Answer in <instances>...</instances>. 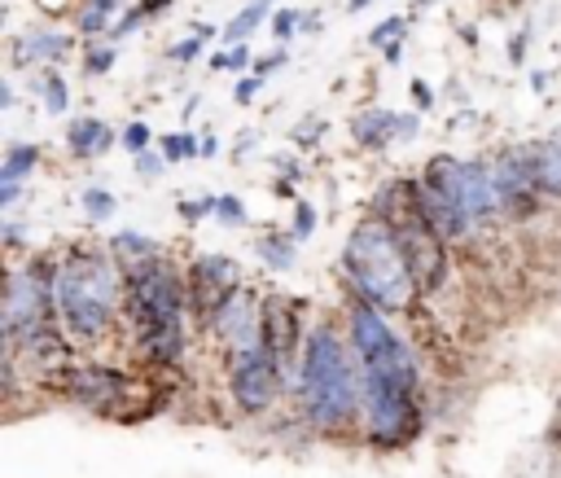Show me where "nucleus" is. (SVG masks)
<instances>
[{"label":"nucleus","mask_w":561,"mask_h":478,"mask_svg":"<svg viewBox=\"0 0 561 478\" xmlns=\"http://www.w3.org/2000/svg\"><path fill=\"white\" fill-rule=\"evenodd\" d=\"M184 285L188 281L167 259L136 263L123 276V298H127V316L136 329V346L158 368H171L184 360V307H188Z\"/></svg>","instance_id":"1"},{"label":"nucleus","mask_w":561,"mask_h":478,"mask_svg":"<svg viewBox=\"0 0 561 478\" xmlns=\"http://www.w3.org/2000/svg\"><path fill=\"white\" fill-rule=\"evenodd\" d=\"M342 268L346 281L355 285V294L364 303H373L377 311H403L416 294V281L408 272V259L399 250V237L386 219H359L342 246Z\"/></svg>","instance_id":"2"},{"label":"nucleus","mask_w":561,"mask_h":478,"mask_svg":"<svg viewBox=\"0 0 561 478\" xmlns=\"http://www.w3.org/2000/svg\"><path fill=\"white\" fill-rule=\"evenodd\" d=\"M118 268L101 250H70L57 268V320L75 338H101L118 311Z\"/></svg>","instance_id":"3"},{"label":"nucleus","mask_w":561,"mask_h":478,"mask_svg":"<svg viewBox=\"0 0 561 478\" xmlns=\"http://www.w3.org/2000/svg\"><path fill=\"white\" fill-rule=\"evenodd\" d=\"M364 382L351 373L346 346L329 325H316L302 342V364H298V395L302 412L316 425H342L359 408Z\"/></svg>","instance_id":"4"},{"label":"nucleus","mask_w":561,"mask_h":478,"mask_svg":"<svg viewBox=\"0 0 561 478\" xmlns=\"http://www.w3.org/2000/svg\"><path fill=\"white\" fill-rule=\"evenodd\" d=\"M351 346H355V360H359V377L416 390L421 373H416L412 351H408L403 338L386 325V316H381L373 303H364V298L351 307Z\"/></svg>","instance_id":"5"},{"label":"nucleus","mask_w":561,"mask_h":478,"mask_svg":"<svg viewBox=\"0 0 561 478\" xmlns=\"http://www.w3.org/2000/svg\"><path fill=\"white\" fill-rule=\"evenodd\" d=\"M425 180H430L438 193H447L473 224L504 210L495 171L482 167V162H465V158H451V153H434L430 167H425Z\"/></svg>","instance_id":"6"},{"label":"nucleus","mask_w":561,"mask_h":478,"mask_svg":"<svg viewBox=\"0 0 561 478\" xmlns=\"http://www.w3.org/2000/svg\"><path fill=\"white\" fill-rule=\"evenodd\" d=\"M359 382H364L359 403H364V425H368L373 447H403V443H412L416 430H421L416 390L390 386V382H368V377H359Z\"/></svg>","instance_id":"7"},{"label":"nucleus","mask_w":561,"mask_h":478,"mask_svg":"<svg viewBox=\"0 0 561 478\" xmlns=\"http://www.w3.org/2000/svg\"><path fill=\"white\" fill-rule=\"evenodd\" d=\"M394 228V237H399V250H403V259H408V272H412V281H416V294H434L443 281H447V241L412 210L408 219H399V224H390Z\"/></svg>","instance_id":"8"},{"label":"nucleus","mask_w":561,"mask_h":478,"mask_svg":"<svg viewBox=\"0 0 561 478\" xmlns=\"http://www.w3.org/2000/svg\"><path fill=\"white\" fill-rule=\"evenodd\" d=\"M228 360H232V377H228L232 382V399L245 412L272 408V399H276V390L285 382V364L272 351H263V346L241 351V355H228Z\"/></svg>","instance_id":"9"},{"label":"nucleus","mask_w":561,"mask_h":478,"mask_svg":"<svg viewBox=\"0 0 561 478\" xmlns=\"http://www.w3.org/2000/svg\"><path fill=\"white\" fill-rule=\"evenodd\" d=\"M210 333L228 346V355H241V351H254L263 342V311L254 303V294L241 285L237 294H228L210 316H206Z\"/></svg>","instance_id":"10"},{"label":"nucleus","mask_w":561,"mask_h":478,"mask_svg":"<svg viewBox=\"0 0 561 478\" xmlns=\"http://www.w3.org/2000/svg\"><path fill=\"white\" fill-rule=\"evenodd\" d=\"M188 307L210 316L228 294L241 289V268L228 259V254H202L193 268H188Z\"/></svg>","instance_id":"11"},{"label":"nucleus","mask_w":561,"mask_h":478,"mask_svg":"<svg viewBox=\"0 0 561 478\" xmlns=\"http://www.w3.org/2000/svg\"><path fill=\"white\" fill-rule=\"evenodd\" d=\"M495 184H500V197H504V210L513 215H535L539 210V184H535V171H530V153L526 145H513L495 158Z\"/></svg>","instance_id":"12"},{"label":"nucleus","mask_w":561,"mask_h":478,"mask_svg":"<svg viewBox=\"0 0 561 478\" xmlns=\"http://www.w3.org/2000/svg\"><path fill=\"white\" fill-rule=\"evenodd\" d=\"M70 386V399L92 408V412H123V399H127V377L114 373V368H70L66 377Z\"/></svg>","instance_id":"13"},{"label":"nucleus","mask_w":561,"mask_h":478,"mask_svg":"<svg viewBox=\"0 0 561 478\" xmlns=\"http://www.w3.org/2000/svg\"><path fill=\"white\" fill-rule=\"evenodd\" d=\"M412 202H416V215H421L443 241H460V237L473 228V219H469L447 193H438L430 180H416V184H412Z\"/></svg>","instance_id":"14"},{"label":"nucleus","mask_w":561,"mask_h":478,"mask_svg":"<svg viewBox=\"0 0 561 478\" xmlns=\"http://www.w3.org/2000/svg\"><path fill=\"white\" fill-rule=\"evenodd\" d=\"M259 346L272 351L280 364H289V355H294V346H298V320H294V311H289L280 298L263 303V342H259Z\"/></svg>","instance_id":"15"},{"label":"nucleus","mask_w":561,"mask_h":478,"mask_svg":"<svg viewBox=\"0 0 561 478\" xmlns=\"http://www.w3.org/2000/svg\"><path fill=\"white\" fill-rule=\"evenodd\" d=\"M70 53V35H57V31H18L13 35V66H44V61H57Z\"/></svg>","instance_id":"16"},{"label":"nucleus","mask_w":561,"mask_h":478,"mask_svg":"<svg viewBox=\"0 0 561 478\" xmlns=\"http://www.w3.org/2000/svg\"><path fill=\"white\" fill-rule=\"evenodd\" d=\"M394 132H399V114H390V110H364L351 118V136L364 149H386L394 140Z\"/></svg>","instance_id":"17"},{"label":"nucleus","mask_w":561,"mask_h":478,"mask_svg":"<svg viewBox=\"0 0 561 478\" xmlns=\"http://www.w3.org/2000/svg\"><path fill=\"white\" fill-rule=\"evenodd\" d=\"M114 145V132L101 123V118H75L70 132H66V149L70 158H96Z\"/></svg>","instance_id":"18"},{"label":"nucleus","mask_w":561,"mask_h":478,"mask_svg":"<svg viewBox=\"0 0 561 478\" xmlns=\"http://www.w3.org/2000/svg\"><path fill=\"white\" fill-rule=\"evenodd\" d=\"M526 153H530V171H535L539 193L561 197V140H535V145H526Z\"/></svg>","instance_id":"19"},{"label":"nucleus","mask_w":561,"mask_h":478,"mask_svg":"<svg viewBox=\"0 0 561 478\" xmlns=\"http://www.w3.org/2000/svg\"><path fill=\"white\" fill-rule=\"evenodd\" d=\"M110 250H114V259H123V268H136V263L162 259V254H158V246H153V237H140V232H118V237L110 241Z\"/></svg>","instance_id":"20"},{"label":"nucleus","mask_w":561,"mask_h":478,"mask_svg":"<svg viewBox=\"0 0 561 478\" xmlns=\"http://www.w3.org/2000/svg\"><path fill=\"white\" fill-rule=\"evenodd\" d=\"M39 162V145H9L4 167H0V184H22Z\"/></svg>","instance_id":"21"},{"label":"nucleus","mask_w":561,"mask_h":478,"mask_svg":"<svg viewBox=\"0 0 561 478\" xmlns=\"http://www.w3.org/2000/svg\"><path fill=\"white\" fill-rule=\"evenodd\" d=\"M267 9H272V0H250V4L224 26V39H228V44H245V35L267 18Z\"/></svg>","instance_id":"22"},{"label":"nucleus","mask_w":561,"mask_h":478,"mask_svg":"<svg viewBox=\"0 0 561 478\" xmlns=\"http://www.w3.org/2000/svg\"><path fill=\"white\" fill-rule=\"evenodd\" d=\"M254 250H259V259H263L267 268H276V272L294 263V237H280V232H272V237L254 241Z\"/></svg>","instance_id":"23"},{"label":"nucleus","mask_w":561,"mask_h":478,"mask_svg":"<svg viewBox=\"0 0 561 478\" xmlns=\"http://www.w3.org/2000/svg\"><path fill=\"white\" fill-rule=\"evenodd\" d=\"M118 4H123V0H88L83 13H79V31H83V35H101V31L110 26V18L118 13Z\"/></svg>","instance_id":"24"},{"label":"nucleus","mask_w":561,"mask_h":478,"mask_svg":"<svg viewBox=\"0 0 561 478\" xmlns=\"http://www.w3.org/2000/svg\"><path fill=\"white\" fill-rule=\"evenodd\" d=\"M193 153H202V140L193 136V132H171V136H162V158H193Z\"/></svg>","instance_id":"25"},{"label":"nucleus","mask_w":561,"mask_h":478,"mask_svg":"<svg viewBox=\"0 0 561 478\" xmlns=\"http://www.w3.org/2000/svg\"><path fill=\"white\" fill-rule=\"evenodd\" d=\"M167 4H171V0H140V4H131V9H127V13H123V18L114 22V26H110V35H127V31H131V26L140 22V18H149V13L167 9Z\"/></svg>","instance_id":"26"},{"label":"nucleus","mask_w":561,"mask_h":478,"mask_svg":"<svg viewBox=\"0 0 561 478\" xmlns=\"http://www.w3.org/2000/svg\"><path fill=\"white\" fill-rule=\"evenodd\" d=\"M66 101H70L66 79L61 75H44V105H48V114H66Z\"/></svg>","instance_id":"27"},{"label":"nucleus","mask_w":561,"mask_h":478,"mask_svg":"<svg viewBox=\"0 0 561 478\" xmlns=\"http://www.w3.org/2000/svg\"><path fill=\"white\" fill-rule=\"evenodd\" d=\"M403 13H394V18H386V22H377L373 26V35H368V44H377V48H386V44H399V35H403Z\"/></svg>","instance_id":"28"},{"label":"nucleus","mask_w":561,"mask_h":478,"mask_svg":"<svg viewBox=\"0 0 561 478\" xmlns=\"http://www.w3.org/2000/svg\"><path fill=\"white\" fill-rule=\"evenodd\" d=\"M83 206H88L92 219H110L114 215V193L110 189H88L83 193Z\"/></svg>","instance_id":"29"},{"label":"nucleus","mask_w":561,"mask_h":478,"mask_svg":"<svg viewBox=\"0 0 561 478\" xmlns=\"http://www.w3.org/2000/svg\"><path fill=\"white\" fill-rule=\"evenodd\" d=\"M210 66H215V70H245V66H250V48H245V44H232L228 53H215Z\"/></svg>","instance_id":"30"},{"label":"nucleus","mask_w":561,"mask_h":478,"mask_svg":"<svg viewBox=\"0 0 561 478\" xmlns=\"http://www.w3.org/2000/svg\"><path fill=\"white\" fill-rule=\"evenodd\" d=\"M298 26H302V13H298V9H276V18H272V35H276V39L298 35Z\"/></svg>","instance_id":"31"},{"label":"nucleus","mask_w":561,"mask_h":478,"mask_svg":"<svg viewBox=\"0 0 561 478\" xmlns=\"http://www.w3.org/2000/svg\"><path fill=\"white\" fill-rule=\"evenodd\" d=\"M180 215L193 224V219H210L219 215V197H197V202H180Z\"/></svg>","instance_id":"32"},{"label":"nucleus","mask_w":561,"mask_h":478,"mask_svg":"<svg viewBox=\"0 0 561 478\" xmlns=\"http://www.w3.org/2000/svg\"><path fill=\"white\" fill-rule=\"evenodd\" d=\"M215 219H224V224H245V206H241V197L219 193V215H215Z\"/></svg>","instance_id":"33"},{"label":"nucleus","mask_w":561,"mask_h":478,"mask_svg":"<svg viewBox=\"0 0 561 478\" xmlns=\"http://www.w3.org/2000/svg\"><path fill=\"white\" fill-rule=\"evenodd\" d=\"M316 232V206L294 202V237H311Z\"/></svg>","instance_id":"34"},{"label":"nucleus","mask_w":561,"mask_h":478,"mask_svg":"<svg viewBox=\"0 0 561 478\" xmlns=\"http://www.w3.org/2000/svg\"><path fill=\"white\" fill-rule=\"evenodd\" d=\"M149 140H153V132H149L145 123H131V127L123 132V145H127L131 153H145V149H149Z\"/></svg>","instance_id":"35"},{"label":"nucleus","mask_w":561,"mask_h":478,"mask_svg":"<svg viewBox=\"0 0 561 478\" xmlns=\"http://www.w3.org/2000/svg\"><path fill=\"white\" fill-rule=\"evenodd\" d=\"M114 66V48H92L88 53V75H105Z\"/></svg>","instance_id":"36"},{"label":"nucleus","mask_w":561,"mask_h":478,"mask_svg":"<svg viewBox=\"0 0 561 478\" xmlns=\"http://www.w3.org/2000/svg\"><path fill=\"white\" fill-rule=\"evenodd\" d=\"M136 171H140V175H149V180H153V175H162V153H149V149H145V153H136Z\"/></svg>","instance_id":"37"},{"label":"nucleus","mask_w":561,"mask_h":478,"mask_svg":"<svg viewBox=\"0 0 561 478\" xmlns=\"http://www.w3.org/2000/svg\"><path fill=\"white\" fill-rule=\"evenodd\" d=\"M197 48H202V39H197V35H188V39H180V44L171 48V57H175V61H193V57H197Z\"/></svg>","instance_id":"38"},{"label":"nucleus","mask_w":561,"mask_h":478,"mask_svg":"<svg viewBox=\"0 0 561 478\" xmlns=\"http://www.w3.org/2000/svg\"><path fill=\"white\" fill-rule=\"evenodd\" d=\"M280 66H285V48H280V53H267V57H259V61H254V75L263 79V75H272V70H280Z\"/></svg>","instance_id":"39"},{"label":"nucleus","mask_w":561,"mask_h":478,"mask_svg":"<svg viewBox=\"0 0 561 478\" xmlns=\"http://www.w3.org/2000/svg\"><path fill=\"white\" fill-rule=\"evenodd\" d=\"M320 132H324V123H320V118H316V123L307 118V123L294 132V140H298V145H311V140H320Z\"/></svg>","instance_id":"40"},{"label":"nucleus","mask_w":561,"mask_h":478,"mask_svg":"<svg viewBox=\"0 0 561 478\" xmlns=\"http://www.w3.org/2000/svg\"><path fill=\"white\" fill-rule=\"evenodd\" d=\"M412 101H416V110H430V105H434V92H430V83L412 79Z\"/></svg>","instance_id":"41"},{"label":"nucleus","mask_w":561,"mask_h":478,"mask_svg":"<svg viewBox=\"0 0 561 478\" xmlns=\"http://www.w3.org/2000/svg\"><path fill=\"white\" fill-rule=\"evenodd\" d=\"M254 92H259V75H254V79H241V83H237V101H241V105H245V101H250Z\"/></svg>","instance_id":"42"},{"label":"nucleus","mask_w":561,"mask_h":478,"mask_svg":"<svg viewBox=\"0 0 561 478\" xmlns=\"http://www.w3.org/2000/svg\"><path fill=\"white\" fill-rule=\"evenodd\" d=\"M522 48H526V35L517 31V35H513V44H508V57H513V61H522Z\"/></svg>","instance_id":"43"},{"label":"nucleus","mask_w":561,"mask_h":478,"mask_svg":"<svg viewBox=\"0 0 561 478\" xmlns=\"http://www.w3.org/2000/svg\"><path fill=\"white\" fill-rule=\"evenodd\" d=\"M416 132V118L412 114H399V136H412Z\"/></svg>","instance_id":"44"},{"label":"nucleus","mask_w":561,"mask_h":478,"mask_svg":"<svg viewBox=\"0 0 561 478\" xmlns=\"http://www.w3.org/2000/svg\"><path fill=\"white\" fill-rule=\"evenodd\" d=\"M202 153H206V158H210V153H219V140H215V136H210V132H206V136H202Z\"/></svg>","instance_id":"45"},{"label":"nucleus","mask_w":561,"mask_h":478,"mask_svg":"<svg viewBox=\"0 0 561 478\" xmlns=\"http://www.w3.org/2000/svg\"><path fill=\"white\" fill-rule=\"evenodd\" d=\"M193 35H197V39H210V35H215V26H206V22H193Z\"/></svg>","instance_id":"46"},{"label":"nucleus","mask_w":561,"mask_h":478,"mask_svg":"<svg viewBox=\"0 0 561 478\" xmlns=\"http://www.w3.org/2000/svg\"><path fill=\"white\" fill-rule=\"evenodd\" d=\"M250 149H254V132H245V136L237 140V153H250Z\"/></svg>","instance_id":"47"},{"label":"nucleus","mask_w":561,"mask_h":478,"mask_svg":"<svg viewBox=\"0 0 561 478\" xmlns=\"http://www.w3.org/2000/svg\"><path fill=\"white\" fill-rule=\"evenodd\" d=\"M0 105H4V110L13 105V88H9V83H0Z\"/></svg>","instance_id":"48"},{"label":"nucleus","mask_w":561,"mask_h":478,"mask_svg":"<svg viewBox=\"0 0 561 478\" xmlns=\"http://www.w3.org/2000/svg\"><path fill=\"white\" fill-rule=\"evenodd\" d=\"M368 4H373V0H346V9H351V13H359V9H368Z\"/></svg>","instance_id":"49"},{"label":"nucleus","mask_w":561,"mask_h":478,"mask_svg":"<svg viewBox=\"0 0 561 478\" xmlns=\"http://www.w3.org/2000/svg\"><path fill=\"white\" fill-rule=\"evenodd\" d=\"M557 434H561V425H557Z\"/></svg>","instance_id":"50"}]
</instances>
